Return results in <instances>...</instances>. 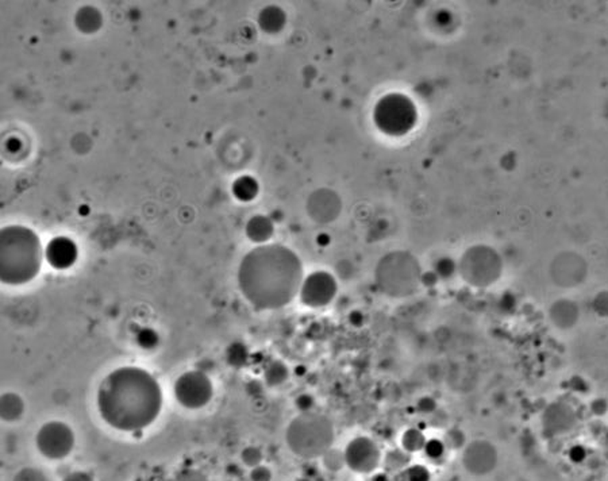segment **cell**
Instances as JSON below:
<instances>
[{"instance_id": "cell-29", "label": "cell", "mask_w": 608, "mask_h": 481, "mask_svg": "<svg viewBox=\"0 0 608 481\" xmlns=\"http://www.w3.org/2000/svg\"><path fill=\"white\" fill-rule=\"evenodd\" d=\"M435 408H436V403H435L434 399L430 396L422 397L418 401V410L423 414H432V412H434Z\"/></svg>"}, {"instance_id": "cell-35", "label": "cell", "mask_w": 608, "mask_h": 481, "mask_svg": "<svg viewBox=\"0 0 608 481\" xmlns=\"http://www.w3.org/2000/svg\"><path fill=\"white\" fill-rule=\"evenodd\" d=\"M305 372H307V368L304 366V365H298L296 368H295V375L296 376H299V377H302L305 375Z\"/></svg>"}, {"instance_id": "cell-13", "label": "cell", "mask_w": 608, "mask_h": 481, "mask_svg": "<svg viewBox=\"0 0 608 481\" xmlns=\"http://www.w3.org/2000/svg\"><path fill=\"white\" fill-rule=\"evenodd\" d=\"M264 383L268 387H280L290 377L288 366L280 360L269 361L264 368Z\"/></svg>"}, {"instance_id": "cell-20", "label": "cell", "mask_w": 608, "mask_h": 481, "mask_svg": "<svg viewBox=\"0 0 608 481\" xmlns=\"http://www.w3.org/2000/svg\"><path fill=\"white\" fill-rule=\"evenodd\" d=\"M423 451L428 456V458H430L432 461H436V460H441L445 456L446 446H445V443L441 439L432 438V439L426 441Z\"/></svg>"}, {"instance_id": "cell-36", "label": "cell", "mask_w": 608, "mask_h": 481, "mask_svg": "<svg viewBox=\"0 0 608 481\" xmlns=\"http://www.w3.org/2000/svg\"><path fill=\"white\" fill-rule=\"evenodd\" d=\"M296 481H311V480H309V479H308V478H305V476H304V478H299V479H298V480H296Z\"/></svg>"}, {"instance_id": "cell-11", "label": "cell", "mask_w": 608, "mask_h": 481, "mask_svg": "<svg viewBox=\"0 0 608 481\" xmlns=\"http://www.w3.org/2000/svg\"><path fill=\"white\" fill-rule=\"evenodd\" d=\"M495 462L496 451L487 442H473L464 453L465 468L476 475L491 472Z\"/></svg>"}, {"instance_id": "cell-5", "label": "cell", "mask_w": 608, "mask_h": 481, "mask_svg": "<svg viewBox=\"0 0 608 481\" xmlns=\"http://www.w3.org/2000/svg\"><path fill=\"white\" fill-rule=\"evenodd\" d=\"M375 119L383 132L404 134L415 125V106L406 96L388 95L379 102L375 111Z\"/></svg>"}, {"instance_id": "cell-9", "label": "cell", "mask_w": 608, "mask_h": 481, "mask_svg": "<svg viewBox=\"0 0 608 481\" xmlns=\"http://www.w3.org/2000/svg\"><path fill=\"white\" fill-rule=\"evenodd\" d=\"M345 461L349 468L360 475L375 472L382 461V453L375 441L368 437L351 439L345 447Z\"/></svg>"}, {"instance_id": "cell-7", "label": "cell", "mask_w": 608, "mask_h": 481, "mask_svg": "<svg viewBox=\"0 0 608 481\" xmlns=\"http://www.w3.org/2000/svg\"><path fill=\"white\" fill-rule=\"evenodd\" d=\"M75 442L76 438L72 427L61 421L46 422L36 436L38 451L45 458L53 461L68 457L75 447Z\"/></svg>"}, {"instance_id": "cell-4", "label": "cell", "mask_w": 608, "mask_h": 481, "mask_svg": "<svg viewBox=\"0 0 608 481\" xmlns=\"http://www.w3.org/2000/svg\"><path fill=\"white\" fill-rule=\"evenodd\" d=\"M334 430L329 418L315 412L296 417L287 429L290 449L303 458L325 456L333 443Z\"/></svg>"}, {"instance_id": "cell-24", "label": "cell", "mask_w": 608, "mask_h": 481, "mask_svg": "<svg viewBox=\"0 0 608 481\" xmlns=\"http://www.w3.org/2000/svg\"><path fill=\"white\" fill-rule=\"evenodd\" d=\"M174 481H210L209 480V478L203 473V472H200V471H198V469H183V471H180L177 475H176V478H174Z\"/></svg>"}, {"instance_id": "cell-17", "label": "cell", "mask_w": 608, "mask_h": 481, "mask_svg": "<svg viewBox=\"0 0 608 481\" xmlns=\"http://www.w3.org/2000/svg\"><path fill=\"white\" fill-rule=\"evenodd\" d=\"M426 441L428 439L425 437V434L419 429L411 427L403 433L401 446L406 453H418V451L423 450Z\"/></svg>"}, {"instance_id": "cell-27", "label": "cell", "mask_w": 608, "mask_h": 481, "mask_svg": "<svg viewBox=\"0 0 608 481\" xmlns=\"http://www.w3.org/2000/svg\"><path fill=\"white\" fill-rule=\"evenodd\" d=\"M272 471L265 465H259L250 471V481H272Z\"/></svg>"}, {"instance_id": "cell-32", "label": "cell", "mask_w": 608, "mask_h": 481, "mask_svg": "<svg viewBox=\"0 0 608 481\" xmlns=\"http://www.w3.org/2000/svg\"><path fill=\"white\" fill-rule=\"evenodd\" d=\"M364 320H365V318H364V315H362V312L361 311H351L350 312V315H349V322L351 323V326H354V327H360V326H362L364 325Z\"/></svg>"}, {"instance_id": "cell-30", "label": "cell", "mask_w": 608, "mask_h": 481, "mask_svg": "<svg viewBox=\"0 0 608 481\" xmlns=\"http://www.w3.org/2000/svg\"><path fill=\"white\" fill-rule=\"evenodd\" d=\"M62 481H95L93 478L84 471H75L68 473Z\"/></svg>"}, {"instance_id": "cell-34", "label": "cell", "mask_w": 608, "mask_h": 481, "mask_svg": "<svg viewBox=\"0 0 608 481\" xmlns=\"http://www.w3.org/2000/svg\"><path fill=\"white\" fill-rule=\"evenodd\" d=\"M371 481H390V479H388V476H387L386 473H382V472H380V473L373 475V476H372V480Z\"/></svg>"}, {"instance_id": "cell-1", "label": "cell", "mask_w": 608, "mask_h": 481, "mask_svg": "<svg viewBox=\"0 0 608 481\" xmlns=\"http://www.w3.org/2000/svg\"><path fill=\"white\" fill-rule=\"evenodd\" d=\"M100 418L110 427L137 433L148 429L163 410V390L156 377L139 366L110 372L96 395Z\"/></svg>"}, {"instance_id": "cell-15", "label": "cell", "mask_w": 608, "mask_h": 481, "mask_svg": "<svg viewBox=\"0 0 608 481\" xmlns=\"http://www.w3.org/2000/svg\"><path fill=\"white\" fill-rule=\"evenodd\" d=\"M250 358L248 347L241 341L231 342L226 349V361L233 368H244Z\"/></svg>"}, {"instance_id": "cell-28", "label": "cell", "mask_w": 608, "mask_h": 481, "mask_svg": "<svg viewBox=\"0 0 608 481\" xmlns=\"http://www.w3.org/2000/svg\"><path fill=\"white\" fill-rule=\"evenodd\" d=\"M454 270V263L449 259H442L435 265V274L441 277H449Z\"/></svg>"}, {"instance_id": "cell-26", "label": "cell", "mask_w": 608, "mask_h": 481, "mask_svg": "<svg viewBox=\"0 0 608 481\" xmlns=\"http://www.w3.org/2000/svg\"><path fill=\"white\" fill-rule=\"evenodd\" d=\"M407 461H408V457L404 454V450H403V451H392V453L388 454L386 464H387V467L391 468V469H399V468H401Z\"/></svg>"}, {"instance_id": "cell-25", "label": "cell", "mask_w": 608, "mask_h": 481, "mask_svg": "<svg viewBox=\"0 0 608 481\" xmlns=\"http://www.w3.org/2000/svg\"><path fill=\"white\" fill-rule=\"evenodd\" d=\"M295 406L301 411V414L311 412L315 406V399L312 395L309 394L298 395L295 399Z\"/></svg>"}, {"instance_id": "cell-19", "label": "cell", "mask_w": 608, "mask_h": 481, "mask_svg": "<svg viewBox=\"0 0 608 481\" xmlns=\"http://www.w3.org/2000/svg\"><path fill=\"white\" fill-rule=\"evenodd\" d=\"M262 458H264L262 450L257 446H246L241 451V461L249 468H256L261 465Z\"/></svg>"}, {"instance_id": "cell-12", "label": "cell", "mask_w": 608, "mask_h": 481, "mask_svg": "<svg viewBox=\"0 0 608 481\" xmlns=\"http://www.w3.org/2000/svg\"><path fill=\"white\" fill-rule=\"evenodd\" d=\"M25 400L21 395L5 392L0 397V418L4 422H16L25 414Z\"/></svg>"}, {"instance_id": "cell-6", "label": "cell", "mask_w": 608, "mask_h": 481, "mask_svg": "<svg viewBox=\"0 0 608 481\" xmlns=\"http://www.w3.org/2000/svg\"><path fill=\"white\" fill-rule=\"evenodd\" d=\"M174 395L184 408L200 410L213 400L214 386L203 371H188L174 382Z\"/></svg>"}, {"instance_id": "cell-16", "label": "cell", "mask_w": 608, "mask_h": 481, "mask_svg": "<svg viewBox=\"0 0 608 481\" xmlns=\"http://www.w3.org/2000/svg\"><path fill=\"white\" fill-rule=\"evenodd\" d=\"M257 189H259V185H257L256 180L253 177H248V176L239 177L233 185L234 195L242 202L252 200L256 196Z\"/></svg>"}, {"instance_id": "cell-10", "label": "cell", "mask_w": 608, "mask_h": 481, "mask_svg": "<svg viewBox=\"0 0 608 481\" xmlns=\"http://www.w3.org/2000/svg\"><path fill=\"white\" fill-rule=\"evenodd\" d=\"M46 261L54 269H68L79 259V248L68 237L53 238L45 249Z\"/></svg>"}, {"instance_id": "cell-2", "label": "cell", "mask_w": 608, "mask_h": 481, "mask_svg": "<svg viewBox=\"0 0 608 481\" xmlns=\"http://www.w3.org/2000/svg\"><path fill=\"white\" fill-rule=\"evenodd\" d=\"M302 283L301 260L281 245H262L250 250L238 269L242 295L259 309L287 306L301 291Z\"/></svg>"}, {"instance_id": "cell-23", "label": "cell", "mask_w": 608, "mask_h": 481, "mask_svg": "<svg viewBox=\"0 0 608 481\" xmlns=\"http://www.w3.org/2000/svg\"><path fill=\"white\" fill-rule=\"evenodd\" d=\"M12 481H47L44 473L34 468L21 469Z\"/></svg>"}, {"instance_id": "cell-8", "label": "cell", "mask_w": 608, "mask_h": 481, "mask_svg": "<svg viewBox=\"0 0 608 481\" xmlns=\"http://www.w3.org/2000/svg\"><path fill=\"white\" fill-rule=\"evenodd\" d=\"M337 290L336 279L327 272L318 270L304 279L299 295L304 306L320 308L331 303Z\"/></svg>"}, {"instance_id": "cell-18", "label": "cell", "mask_w": 608, "mask_h": 481, "mask_svg": "<svg viewBox=\"0 0 608 481\" xmlns=\"http://www.w3.org/2000/svg\"><path fill=\"white\" fill-rule=\"evenodd\" d=\"M137 345L143 350L156 349L160 344V336L154 329L150 327H142L137 331L135 336Z\"/></svg>"}, {"instance_id": "cell-31", "label": "cell", "mask_w": 608, "mask_h": 481, "mask_svg": "<svg viewBox=\"0 0 608 481\" xmlns=\"http://www.w3.org/2000/svg\"><path fill=\"white\" fill-rule=\"evenodd\" d=\"M246 392L250 395V396H260V395H262V392H264L262 383L259 382V380H252V382H249L248 386H246Z\"/></svg>"}, {"instance_id": "cell-21", "label": "cell", "mask_w": 608, "mask_h": 481, "mask_svg": "<svg viewBox=\"0 0 608 481\" xmlns=\"http://www.w3.org/2000/svg\"><path fill=\"white\" fill-rule=\"evenodd\" d=\"M345 464H347V461H345V453H338V451L330 449V450L325 454V467L329 468V469L333 471V472L340 471Z\"/></svg>"}, {"instance_id": "cell-3", "label": "cell", "mask_w": 608, "mask_h": 481, "mask_svg": "<svg viewBox=\"0 0 608 481\" xmlns=\"http://www.w3.org/2000/svg\"><path fill=\"white\" fill-rule=\"evenodd\" d=\"M44 250L40 237L25 226H7L0 231V280L22 285L41 270Z\"/></svg>"}, {"instance_id": "cell-14", "label": "cell", "mask_w": 608, "mask_h": 481, "mask_svg": "<svg viewBox=\"0 0 608 481\" xmlns=\"http://www.w3.org/2000/svg\"><path fill=\"white\" fill-rule=\"evenodd\" d=\"M246 234L253 242L265 244L273 235V223L265 217H255L246 226Z\"/></svg>"}, {"instance_id": "cell-33", "label": "cell", "mask_w": 608, "mask_h": 481, "mask_svg": "<svg viewBox=\"0 0 608 481\" xmlns=\"http://www.w3.org/2000/svg\"><path fill=\"white\" fill-rule=\"evenodd\" d=\"M316 242H318L320 246H327L329 242H330V238H329V235H326V234H320V235L316 238Z\"/></svg>"}, {"instance_id": "cell-22", "label": "cell", "mask_w": 608, "mask_h": 481, "mask_svg": "<svg viewBox=\"0 0 608 481\" xmlns=\"http://www.w3.org/2000/svg\"><path fill=\"white\" fill-rule=\"evenodd\" d=\"M430 472L423 465H414L406 469L407 481H430Z\"/></svg>"}]
</instances>
